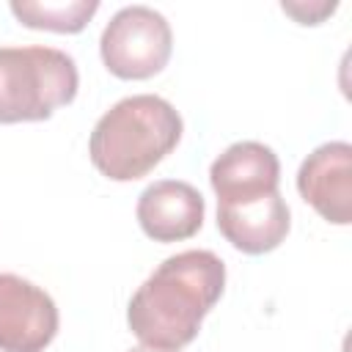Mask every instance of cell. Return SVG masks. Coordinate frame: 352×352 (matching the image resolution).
Segmentation results:
<instances>
[{
  "label": "cell",
  "instance_id": "obj_1",
  "mask_svg": "<svg viewBox=\"0 0 352 352\" xmlns=\"http://www.w3.org/2000/svg\"><path fill=\"white\" fill-rule=\"evenodd\" d=\"M226 286V264L212 250H184L165 258L132 294L129 330L157 349L187 346Z\"/></svg>",
  "mask_w": 352,
  "mask_h": 352
},
{
  "label": "cell",
  "instance_id": "obj_2",
  "mask_svg": "<svg viewBox=\"0 0 352 352\" xmlns=\"http://www.w3.org/2000/svg\"><path fill=\"white\" fill-rule=\"evenodd\" d=\"M182 116L154 94L116 102L94 126L88 154L94 168L113 182H135L154 170L179 143Z\"/></svg>",
  "mask_w": 352,
  "mask_h": 352
},
{
  "label": "cell",
  "instance_id": "obj_3",
  "mask_svg": "<svg viewBox=\"0 0 352 352\" xmlns=\"http://www.w3.org/2000/svg\"><path fill=\"white\" fill-rule=\"evenodd\" d=\"M77 66L55 47H0V124L44 121L77 96Z\"/></svg>",
  "mask_w": 352,
  "mask_h": 352
},
{
  "label": "cell",
  "instance_id": "obj_4",
  "mask_svg": "<svg viewBox=\"0 0 352 352\" xmlns=\"http://www.w3.org/2000/svg\"><path fill=\"white\" fill-rule=\"evenodd\" d=\"M102 60L121 80H148L165 69L173 33L168 19L148 6H126L102 30Z\"/></svg>",
  "mask_w": 352,
  "mask_h": 352
},
{
  "label": "cell",
  "instance_id": "obj_5",
  "mask_svg": "<svg viewBox=\"0 0 352 352\" xmlns=\"http://www.w3.org/2000/svg\"><path fill=\"white\" fill-rule=\"evenodd\" d=\"M55 333L52 297L14 272H0V352H44Z\"/></svg>",
  "mask_w": 352,
  "mask_h": 352
},
{
  "label": "cell",
  "instance_id": "obj_6",
  "mask_svg": "<svg viewBox=\"0 0 352 352\" xmlns=\"http://www.w3.org/2000/svg\"><path fill=\"white\" fill-rule=\"evenodd\" d=\"M300 195L330 223L352 220V146L344 140L314 148L297 173Z\"/></svg>",
  "mask_w": 352,
  "mask_h": 352
},
{
  "label": "cell",
  "instance_id": "obj_7",
  "mask_svg": "<svg viewBox=\"0 0 352 352\" xmlns=\"http://www.w3.org/2000/svg\"><path fill=\"white\" fill-rule=\"evenodd\" d=\"M217 204H248L278 192L280 162L275 151L256 140L228 146L209 168Z\"/></svg>",
  "mask_w": 352,
  "mask_h": 352
},
{
  "label": "cell",
  "instance_id": "obj_8",
  "mask_svg": "<svg viewBox=\"0 0 352 352\" xmlns=\"http://www.w3.org/2000/svg\"><path fill=\"white\" fill-rule=\"evenodd\" d=\"M204 195L176 179L148 184L138 198V223L154 242H182L204 226Z\"/></svg>",
  "mask_w": 352,
  "mask_h": 352
},
{
  "label": "cell",
  "instance_id": "obj_9",
  "mask_svg": "<svg viewBox=\"0 0 352 352\" xmlns=\"http://www.w3.org/2000/svg\"><path fill=\"white\" fill-rule=\"evenodd\" d=\"M217 228L248 256L270 253L289 234V206L280 192L248 204H217Z\"/></svg>",
  "mask_w": 352,
  "mask_h": 352
},
{
  "label": "cell",
  "instance_id": "obj_10",
  "mask_svg": "<svg viewBox=\"0 0 352 352\" xmlns=\"http://www.w3.org/2000/svg\"><path fill=\"white\" fill-rule=\"evenodd\" d=\"M96 11H99L96 0H69V3L11 0V14L22 25L36 30H55V33H80Z\"/></svg>",
  "mask_w": 352,
  "mask_h": 352
},
{
  "label": "cell",
  "instance_id": "obj_11",
  "mask_svg": "<svg viewBox=\"0 0 352 352\" xmlns=\"http://www.w3.org/2000/svg\"><path fill=\"white\" fill-rule=\"evenodd\" d=\"M129 352H179V349H157V346H146V344H140V346H135V349H129Z\"/></svg>",
  "mask_w": 352,
  "mask_h": 352
}]
</instances>
